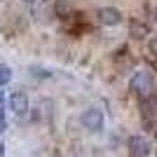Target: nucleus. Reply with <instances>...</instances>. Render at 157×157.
<instances>
[{
    "label": "nucleus",
    "mask_w": 157,
    "mask_h": 157,
    "mask_svg": "<svg viewBox=\"0 0 157 157\" xmlns=\"http://www.w3.org/2000/svg\"><path fill=\"white\" fill-rule=\"evenodd\" d=\"M129 89L138 96V101H145L150 98L152 94L157 92V85H155V75L150 71H136L129 80Z\"/></svg>",
    "instance_id": "f257e3e1"
},
{
    "label": "nucleus",
    "mask_w": 157,
    "mask_h": 157,
    "mask_svg": "<svg viewBox=\"0 0 157 157\" xmlns=\"http://www.w3.org/2000/svg\"><path fill=\"white\" fill-rule=\"evenodd\" d=\"M148 56L157 61V38H152L150 42H148Z\"/></svg>",
    "instance_id": "9d476101"
},
{
    "label": "nucleus",
    "mask_w": 157,
    "mask_h": 157,
    "mask_svg": "<svg viewBox=\"0 0 157 157\" xmlns=\"http://www.w3.org/2000/svg\"><path fill=\"white\" fill-rule=\"evenodd\" d=\"M10 80H12V68L7 63H0V89L5 85H10Z\"/></svg>",
    "instance_id": "1a4fd4ad"
},
{
    "label": "nucleus",
    "mask_w": 157,
    "mask_h": 157,
    "mask_svg": "<svg viewBox=\"0 0 157 157\" xmlns=\"http://www.w3.org/2000/svg\"><path fill=\"white\" fill-rule=\"evenodd\" d=\"M0 115H5V92H0Z\"/></svg>",
    "instance_id": "9b49d317"
},
{
    "label": "nucleus",
    "mask_w": 157,
    "mask_h": 157,
    "mask_svg": "<svg viewBox=\"0 0 157 157\" xmlns=\"http://www.w3.org/2000/svg\"><path fill=\"white\" fill-rule=\"evenodd\" d=\"M141 103V117H143V124L148 129L155 131L157 129V92L152 94L150 98H145V101H138Z\"/></svg>",
    "instance_id": "f03ea898"
},
{
    "label": "nucleus",
    "mask_w": 157,
    "mask_h": 157,
    "mask_svg": "<svg viewBox=\"0 0 157 157\" xmlns=\"http://www.w3.org/2000/svg\"><path fill=\"white\" fill-rule=\"evenodd\" d=\"M10 108L14 110L17 117H24V115L28 113V96H26V92H21V89L12 92V96H10Z\"/></svg>",
    "instance_id": "423d86ee"
},
{
    "label": "nucleus",
    "mask_w": 157,
    "mask_h": 157,
    "mask_svg": "<svg viewBox=\"0 0 157 157\" xmlns=\"http://www.w3.org/2000/svg\"><path fill=\"white\" fill-rule=\"evenodd\" d=\"M54 12H56V17H61V19H73L75 17V7L68 2V0H56L54 2Z\"/></svg>",
    "instance_id": "0eeeda50"
},
{
    "label": "nucleus",
    "mask_w": 157,
    "mask_h": 157,
    "mask_svg": "<svg viewBox=\"0 0 157 157\" xmlns=\"http://www.w3.org/2000/svg\"><path fill=\"white\" fill-rule=\"evenodd\" d=\"M129 33H131V38H145L148 35V26L145 24H141V21H131V26H129Z\"/></svg>",
    "instance_id": "6e6552de"
},
{
    "label": "nucleus",
    "mask_w": 157,
    "mask_h": 157,
    "mask_svg": "<svg viewBox=\"0 0 157 157\" xmlns=\"http://www.w3.org/2000/svg\"><path fill=\"white\" fill-rule=\"evenodd\" d=\"M7 129V120H5V115H0V134Z\"/></svg>",
    "instance_id": "f8f14e48"
},
{
    "label": "nucleus",
    "mask_w": 157,
    "mask_h": 157,
    "mask_svg": "<svg viewBox=\"0 0 157 157\" xmlns=\"http://www.w3.org/2000/svg\"><path fill=\"white\" fill-rule=\"evenodd\" d=\"M0 157H5V145L0 143Z\"/></svg>",
    "instance_id": "ddd939ff"
},
{
    "label": "nucleus",
    "mask_w": 157,
    "mask_h": 157,
    "mask_svg": "<svg viewBox=\"0 0 157 157\" xmlns=\"http://www.w3.org/2000/svg\"><path fill=\"white\" fill-rule=\"evenodd\" d=\"M96 21L101 26H117L122 21V12L115 10V7H101L96 12Z\"/></svg>",
    "instance_id": "39448f33"
},
{
    "label": "nucleus",
    "mask_w": 157,
    "mask_h": 157,
    "mask_svg": "<svg viewBox=\"0 0 157 157\" xmlns=\"http://www.w3.org/2000/svg\"><path fill=\"white\" fill-rule=\"evenodd\" d=\"M152 152V143L145 136H131L129 138V155L131 157H148Z\"/></svg>",
    "instance_id": "20e7f679"
},
{
    "label": "nucleus",
    "mask_w": 157,
    "mask_h": 157,
    "mask_svg": "<svg viewBox=\"0 0 157 157\" xmlns=\"http://www.w3.org/2000/svg\"><path fill=\"white\" fill-rule=\"evenodd\" d=\"M82 124H85V129L89 131H101L103 129V110L101 108H96V105H92V108H87L85 113H82Z\"/></svg>",
    "instance_id": "7ed1b4c3"
}]
</instances>
